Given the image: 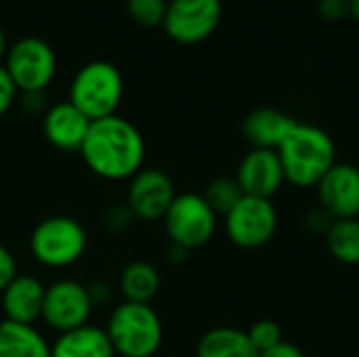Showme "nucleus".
<instances>
[{
	"instance_id": "nucleus-8",
	"label": "nucleus",
	"mask_w": 359,
	"mask_h": 357,
	"mask_svg": "<svg viewBox=\"0 0 359 357\" xmlns=\"http://www.w3.org/2000/svg\"><path fill=\"white\" fill-rule=\"evenodd\" d=\"M93 311L95 303L88 286L74 278H61L46 286L40 322L48 330L61 335L90 324Z\"/></svg>"
},
{
	"instance_id": "nucleus-3",
	"label": "nucleus",
	"mask_w": 359,
	"mask_h": 357,
	"mask_svg": "<svg viewBox=\"0 0 359 357\" xmlns=\"http://www.w3.org/2000/svg\"><path fill=\"white\" fill-rule=\"evenodd\" d=\"M116 357H154L164 341V326L158 311L147 303L120 301L105 324Z\"/></svg>"
},
{
	"instance_id": "nucleus-26",
	"label": "nucleus",
	"mask_w": 359,
	"mask_h": 357,
	"mask_svg": "<svg viewBox=\"0 0 359 357\" xmlns=\"http://www.w3.org/2000/svg\"><path fill=\"white\" fill-rule=\"evenodd\" d=\"M332 217L324 210V208H313V210H309L307 215H305V229L307 231H311V234H316V236H326V231L330 229V225H332Z\"/></svg>"
},
{
	"instance_id": "nucleus-14",
	"label": "nucleus",
	"mask_w": 359,
	"mask_h": 357,
	"mask_svg": "<svg viewBox=\"0 0 359 357\" xmlns=\"http://www.w3.org/2000/svg\"><path fill=\"white\" fill-rule=\"evenodd\" d=\"M88 128L90 120L69 101H59L46 107L42 116V135L59 151H80Z\"/></svg>"
},
{
	"instance_id": "nucleus-33",
	"label": "nucleus",
	"mask_w": 359,
	"mask_h": 357,
	"mask_svg": "<svg viewBox=\"0 0 359 357\" xmlns=\"http://www.w3.org/2000/svg\"><path fill=\"white\" fill-rule=\"evenodd\" d=\"M187 255H189L187 250H183V248L170 244V261H172V263H183V261L187 259Z\"/></svg>"
},
{
	"instance_id": "nucleus-10",
	"label": "nucleus",
	"mask_w": 359,
	"mask_h": 357,
	"mask_svg": "<svg viewBox=\"0 0 359 357\" xmlns=\"http://www.w3.org/2000/svg\"><path fill=\"white\" fill-rule=\"evenodd\" d=\"M221 17V0H168L162 27L179 44H200L217 32Z\"/></svg>"
},
{
	"instance_id": "nucleus-23",
	"label": "nucleus",
	"mask_w": 359,
	"mask_h": 357,
	"mask_svg": "<svg viewBox=\"0 0 359 357\" xmlns=\"http://www.w3.org/2000/svg\"><path fill=\"white\" fill-rule=\"evenodd\" d=\"M168 0H126V11L143 27L162 25Z\"/></svg>"
},
{
	"instance_id": "nucleus-35",
	"label": "nucleus",
	"mask_w": 359,
	"mask_h": 357,
	"mask_svg": "<svg viewBox=\"0 0 359 357\" xmlns=\"http://www.w3.org/2000/svg\"><path fill=\"white\" fill-rule=\"evenodd\" d=\"M6 55V36H4V32H2V27H0V59Z\"/></svg>"
},
{
	"instance_id": "nucleus-15",
	"label": "nucleus",
	"mask_w": 359,
	"mask_h": 357,
	"mask_svg": "<svg viewBox=\"0 0 359 357\" xmlns=\"http://www.w3.org/2000/svg\"><path fill=\"white\" fill-rule=\"evenodd\" d=\"M46 286L29 274H17L13 282L0 292L4 320L19 324H34L42 318Z\"/></svg>"
},
{
	"instance_id": "nucleus-24",
	"label": "nucleus",
	"mask_w": 359,
	"mask_h": 357,
	"mask_svg": "<svg viewBox=\"0 0 359 357\" xmlns=\"http://www.w3.org/2000/svg\"><path fill=\"white\" fill-rule=\"evenodd\" d=\"M246 335H248L250 343L255 345V349L259 351V356H261L263 351H267V349H271V347H276V345H280V343L284 341L282 328H280V324L273 322V320H257V322L246 330Z\"/></svg>"
},
{
	"instance_id": "nucleus-27",
	"label": "nucleus",
	"mask_w": 359,
	"mask_h": 357,
	"mask_svg": "<svg viewBox=\"0 0 359 357\" xmlns=\"http://www.w3.org/2000/svg\"><path fill=\"white\" fill-rule=\"evenodd\" d=\"M17 88L11 80V76L6 74L4 65H0V118L13 107L15 99H17Z\"/></svg>"
},
{
	"instance_id": "nucleus-12",
	"label": "nucleus",
	"mask_w": 359,
	"mask_h": 357,
	"mask_svg": "<svg viewBox=\"0 0 359 357\" xmlns=\"http://www.w3.org/2000/svg\"><path fill=\"white\" fill-rule=\"evenodd\" d=\"M320 208L334 221L359 217V168L355 164L337 162L316 185Z\"/></svg>"
},
{
	"instance_id": "nucleus-5",
	"label": "nucleus",
	"mask_w": 359,
	"mask_h": 357,
	"mask_svg": "<svg viewBox=\"0 0 359 357\" xmlns=\"http://www.w3.org/2000/svg\"><path fill=\"white\" fill-rule=\"evenodd\" d=\"M88 246V234L80 221L55 215L40 221L29 234V255L46 269H67L76 265Z\"/></svg>"
},
{
	"instance_id": "nucleus-6",
	"label": "nucleus",
	"mask_w": 359,
	"mask_h": 357,
	"mask_svg": "<svg viewBox=\"0 0 359 357\" xmlns=\"http://www.w3.org/2000/svg\"><path fill=\"white\" fill-rule=\"evenodd\" d=\"M219 215L208 206L202 194H177L162 223L172 246L187 252L206 246L217 231Z\"/></svg>"
},
{
	"instance_id": "nucleus-31",
	"label": "nucleus",
	"mask_w": 359,
	"mask_h": 357,
	"mask_svg": "<svg viewBox=\"0 0 359 357\" xmlns=\"http://www.w3.org/2000/svg\"><path fill=\"white\" fill-rule=\"evenodd\" d=\"M259 357H307V356H305V353H303V349H301V347H297L294 343L282 341L280 345H276V347H271V349L263 351Z\"/></svg>"
},
{
	"instance_id": "nucleus-4",
	"label": "nucleus",
	"mask_w": 359,
	"mask_h": 357,
	"mask_svg": "<svg viewBox=\"0 0 359 357\" xmlns=\"http://www.w3.org/2000/svg\"><path fill=\"white\" fill-rule=\"evenodd\" d=\"M124 97V78L109 61H90L82 65L69 84V103L90 122L116 116Z\"/></svg>"
},
{
	"instance_id": "nucleus-13",
	"label": "nucleus",
	"mask_w": 359,
	"mask_h": 357,
	"mask_svg": "<svg viewBox=\"0 0 359 357\" xmlns=\"http://www.w3.org/2000/svg\"><path fill=\"white\" fill-rule=\"evenodd\" d=\"M236 181L244 196L271 200L286 183L276 149H250L238 164Z\"/></svg>"
},
{
	"instance_id": "nucleus-20",
	"label": "nucleus",
	"mask_w": 359,
	"mask_h": 357,
	"mask_svg": "<svg viewBox=\"0 0 359 357\" xmlns=\"http://www.w3.org/2000/svg\"><path fill=\"white\" fill-rule=\"evenodd\" d=\"M162 286V278L156 265L147 261H133L128 263L118 278V290L122 295V301L130 303H147L158 297Z\"/></svg>"
},
{
	"instance_id": "nucleus-18",
	"label": "nucleus",
	"mask_w": 359,
	"mask_h": 357,
	"mask_svg": "<svg viewBox=\"0 0 359 357\" xmlns=\"http://www.w3.org/2000/svg\"><path fill=\"white\" fill-rule=\"evenodd\" d=\"M0 357H50V341L34 324L2 320Z\"/></svg>"
},
{
	"instance_id": "nucleus-19",
	"label": "nucleus",
	"mask_w": 359,
	"mask_h": 357,
	"mask_svg": "<svg viewBox=\"0 0 359 357\" xmlns=\"http://www.w3.org/2000/svg\"><path fill=\"white\" fill-rule=\"evenodd\" d=\"M196 357H259L246 330L217 326L206 330L196 347Z\"/></svg>"
},
{
	"instance_id": "nucleus-25",
	"label": "nucleus",
	"mask_w": 359,
	"mask_h": 357,
	"mask_svg": "<svg viewBox=\"0 0 359 357\" xmlns=\"http://www.w3.org/2000/svg\"><path fill=\"white\" fill-rule=\"evenodd\" d=\"M133 221H135V217H133V213L128 210L126 204L124 206H114L105 215V227L109 231H114V234H120V231L128 229Z\"/></svg>"
},
{
	"instance_id": "nucleus-29",
	"label": "nucleus",
	"mask_w": 359,
	"mask_h": 357,
	"mask_svg": "<svg viewBox=\"0 0 359 357\" xmlns=\"http://www.w3.org/2000/svg\"><path fill=\"white\" fill-rule=\"evenodd\" d=\"M318 11L324 19L328 21H339L345 15H349V4L347 0H320L318 2Z\"/></svg>"
},
{
	"instance_id": "nucleus-34",
	"label": "nucleus",
	"mask_w": 359,
	"mask_h": 357,
	"mask_svg": "<svg viewBox=\"0 0 359 357\" xmlns=\"http://www.w3.org/2000/svg\"><path fill=\"white\" fill-rule=\"evenodd\" d=\"M347 4H349V15L359 21V0H347Z\"/></svg>"
},
{
	"instance_id": "nucleus-28",
	"label": "nucleus",
	"mask_w": 359,
	"mask_h": 357,
	"mask_svg": "<svg viewBox=\"0 0 359 357\" xmlns=\"http://www.w3.org/2000/svg\"><path fill=\"white\" fill-rule=\"evenodd\" d=\"M15 276H17V261H15L13 252L0 244V292L13 282Z\"/></svg>"
},
{
	"instance_id": "nucleus-2",
	"label": "nucleus",
	"mask_w": 359,
	"mask_h": 357,
	"mask_svg": "<svg viewBox=\"0 0 359 357\" xmlns=\"http://www.w3.org/2000/svg\"><path fill=\"white\" fill-rule=\"evenodd\" d=\"M276 151L280 156L286 183H292L299 189L316 187L337 164V145L332 137L324 128L299 120Z\"/></svg>"
},
{
	"instance_id": "nucleus-1",
	"label": "nucleus",
	"mask_w": 359,
	"mask_h": 357,
	"mask_svg": "<svg viewBox=\"0 0 359 357\" xmlns=\"http://www.w3.org/2000/svg\"><path fill=\"white\" fill-rule=\"evenodd\" d=\"M86 168L103 181H130L145 162V139L141 130L122 116L90 122L78 151Z\"/></svg>"
},
{
	"instance_id": "nucleus-32",
	"label": "nucleus",
	"mask_w": 359,
	"mask_h": 357,
	"mask_svg": "<svg viewBox=\"0 0 359 357\" xmlns=\"http://www.w3.org/2000/svg\"><path fill=\"white\" fill-rule=\"evenodd\" d=\"M21 107L29 114L36 112H46L44 107V93H25L21 95Z\"/></svg>"
},
{
	"instance_id": "nucleus-21",
	"label": "nucleus",
	"mask_w": 359,
	"mask_h": 357,
	"mask_svg": "<svg viewBox=\"0 0 359 357\" xmlns=\"http://www.w3.org/2000/svg\"><path fill=\"white\" fill-rule=\"evenodd\" d=\"M326 248L343 265H359V217L332 221L324 236Z\"/></svg>"
},
{
	"instance_id": "nucleus-9",
	"label": "nucleus",
	"mask_w": 359,
	"mask_h": 357,
	"mask_svg": "<svg viewBox=\"0 0 359 357\" xmlns=\"http://www.w3.org/2000/svg\"><path fill=\"white\" fill-rule=\"evenodd\" d=\"M278 231V210L271 200L244 196L225 215V234L242 250L263 248Z\"/></svg>"
},
{
	"instance_id": "nucleus-17",
	"label": "nucleus",
	"mask_w": 359,
	"mask_h": 357,
	"mask_svg": "<svg viewBox=\"0 0 359 357\" xmlns=\"http://www.w3.org/2000/svg\"><path fill=\"white\" fill-rule=\"evenodd\" d=\"M50 357H116L105 328L86 324L57 335L50 343Z\"/></svg>"
},
{
	"instance_id": "nucleus-30",
	"label": "nucleus",
	"mask_w": 359,
	"mask_h": 357,
	"mask_svg": "<svg viewBox=\"0 0 359 357\" xmlns=\"http://www.w3.org/2000/svg\"><path fill=\"white\" fill-rule=\"evenodd\" d=\"M88 292H90V299H93L95 307H97V305H107V303L114 299V288H111V284H107V282H103V280H97V282L88 284Z\"/></svg>"
},
{
	"instance_id": "nucleus-22",
	"label": "nucleus",
	"mask_w": 359,
	"mask_h": 357,
	"mask_svg": "<svg viewBox=\"0 0 359 357\" xmlns=\"http://www.w3.org/2000/svg\"><path fill=\"white\" fill-rule=\"evenodd\" d=\"M204 200L208 202V206L217 213V215H227L242 198V189L236 181V177H217L212 179L206 189H204Z\"/></svg>"
},
{
	"instance_id": "nucleus-11",
	"label": "nucleus",
	"mask_w": 359,
	"mask_h": 357,
	"mask_svg": "<svg viewBox=\"0 0 359 357\" xmlns=\"http://www.w3.org/2000/svg\"><path fill=\"white\" fill-rule=\"evenodd\" d=\"M175 198V183L160 168H141L128 181L126 206L137 221H162Z\"/></svg>"
},
{
	"instance_id": "nucleus-16",
	"label": "nucleus",
	"mask_w": 359,
	"mask_h": 357,
	"mask_svg": "<svg viewBox=\"0 0 359 357\" xmlns=\"http://www.w3.org/2000/svg\"><path fill=\"white\" fill-rule=\"evenodd\" d=\"M297 120L276 107H257L244 122L242 133L255 149H278Z\"/></svg>"
},
{
	"instance_id": "nucleus-7",
	"label": "nucleus",
	"mask_w": 359,
	"mask_h": 357,
	"mask_svg": "<svg viewBox=\"0 0 359 357\" xmlns=\"http://www.w3.org/2000/svg\"><path fill=\"white\" fill-rule=\"evenodd\" d=\"M4 69L15 88L25 93H44L57 74V55L53 46L36 36H25L6 48Z\"/></svg>"
},
{
	"instance_id": "nucleus-36",
	"label": "nucleus",
	"mask_w": 359,
	"mask_h": 357,
	"mask_svg": "<svg viewBox=\"0 0 359 357\" xmlns=\"http://www.w3.org/2000/svg\"><path fill=\"white\" fill-rule=\"evenodd\" d=\"M358 357H359V356H358Z\"/></svg>"
}]
</instances>
